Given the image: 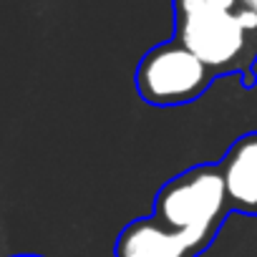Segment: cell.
<instances>
[{
  "instance_id": "1",
  "label": "cell",
  "mask_w": 257,
  "mask_h": 257,
  "mask_svg": "<svg viewBox=\"0 0 257 257\" xmlns=\"http://www.w3.org/2000/svg\"><path fill=\"white\" fill-rule=\"evenodd\" d=\"M227 207L222 169L192 167L159 189L149 217L121 229L113 257H197L212 244Z\"/></svg>"
},
{
  "instance_id": "2",
  "label": "cell",
  "mask_w": 257,
  "mask_h": 257,
  "mask_svg": "<svg viewBox=\"0 0 257 257\" xmlns=\"http://www.w3.org/2000/svg\"><path fill=\"white\" fill-rule=\"evenodd\" d=\"M239 0H174V41L212 71H229L247 48Z\"/></svg>"
},
{
  "instance_id": "3",
  "label": "cell",
  "mask_w": 257,
  "mask_h": 257,
  "mask_svg": "<svg viewBox=\"0 0 257 257\" xmlns=\"http://www.w3.org/2000/svg\"><path fill=\"white\" fill-rule=\"evenodd\" d=\"M137 91L152 106H179L199 98L212 83V68L179 41L154 46L137 66Z\"/></svg>"
},
{
  "instance_id": "4",
  "label": "cell",
  "mask_w": 257,
  "mask_h": 257,
  "mask_svg": "<svg viewBox=\"0 0 257 257\" xmlns=\"http://www.w3.org/2000/svg\"><path fill=\"white\" fill-rule=\"evenodd\" d=\"M229 204L257 212V134L242 137L219 164Z\"/></svg>"
},
{
  "instance_id": "5",
  "label": "cell",
  "mask_w": 257,
  "mask_h": 257,
  "mask_svg": "<svg viewBox=\"0 0 257 257\" xmlns=\"http://www.w3.org/2000/svg\"><path fill=\"white\" fill-rule=\"evenodd\" d=\"M239 3H242V8H249L257 16V0H239Z\"/></svg>"
},
{
  "instance_id": "6",
  "label": "cell",
  "mask_w": 257,
  "mask_h": 257,
  "mask_svg": "<svg viewBox=\"0 0 257 257\" xmlns=\"http://www.w3.org/2000/svg\"><path fill=\"white\" fill-rule=\"evenodd\" d=\"M16 257H43V254H16Z\"/></svg>"
}]
</instances>
